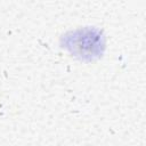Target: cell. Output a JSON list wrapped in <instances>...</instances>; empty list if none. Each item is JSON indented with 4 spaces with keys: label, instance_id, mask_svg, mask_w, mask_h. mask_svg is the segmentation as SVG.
<instances>
[{
    "label": "cell",
    "instance_id": "cell-1",
    "mask_svg": "<svg viewBox=\"0 0 146 146\" xmlns=\"http://www.w3.org/2000/svg\"><path fill=\"white\" fill-rule=\"evenodd\" d=\"M64 47L80 58L92 59L102 54L104 39L97 30L80 29L65 35Z\"/></svg>",
    "mask_w": 146,
    "mask_h": 146
}]
</instances>
